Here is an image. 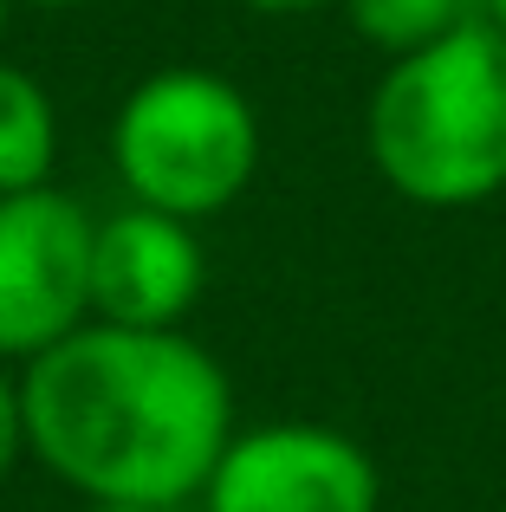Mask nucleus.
Listing matches in <instances>:
<instances>
[{
    "mask_svg": "<svg viewBox=\"0 0 506 512\" xmlns=\"http://www.w3.org/2000/svg\"><path fill=\"white\" fill-rule=\"evenodd\" d=\"M26 454L85 506H189L234 441V383L189 331L78 325L20 370Z\"/></svg>",
    "mask_w": 506,
    "mask_h": 512,
    "instance_id": "obj_1",
    "label": "nucleus"
},
{
    "mask_svg": "<svg viewBox=\"0 0 506 512\" xmlns=\"http://www.w3.org/2000/svg\"><path fill=\"white\" fill-rule=\"evenodd\" d=\"M364 150L409 208L455 214L506 195V33L474 13L390 59L364 111Z\"/></svg>",
    "mask_w": 506,
    "mask_h": 512,
    "instance_id": "obj_2",
    "label": "nucleus"
},
{
    "mask_svg": "<svg viewBox=\"0 0 506 512\" xmlns=\"http://www.w3.org/2000/svg\"><path fill=\"white\" fill-rule=\"evenodd\" d=\"M111 163L137 208L208 221L234 208L260 169V111L234 78L163 65L137 78L111 117Z\"/></svg>",
    "mask_w": 506,
    "mask_h": 512,
    "instance_id": "obj_3",
    "label": "nucleus"
},
{
    "mask_svg": "<svg viewBox=\"0 0 506 512\" xmlns=\"http://www.w3.org/2000/svg\"><path fill=\"white\" fill-rule=\"evenodd\" d=\"M91 234L85 201L52 182L0 195V363H33L91 325Z\"/></svg>",
    "mask_w": 506,
    "mask_h": 512,
    "instance_id": "obj_4",
    "label": "nucleus"
},
{
    "mask_svg": "<svg viewBox=\"0 0 506 512\" xmlns=\"http://www.w3.org/2000/svg\"><path fill=\"white\" fill-rule=\"evenodd\" d=\"M383 480L364 441L325 422H260L234 428L202 512H377Z\"/></svg>",
    "mask_w": 506,
    "mask_h": 512,
    "instance_id": "obj_5",
    "label": "nucleus"
},
{
    "mask_svg": "<svg viewBox=\"0 0 506 512\" xmlns=\"http://www.w3.org/2000/svg\"><path fill=\"white\" fill-rule=\"evenodd\" d=\"M208 286V253L195 221L156 208H117L91 234V318L130 331H182Z\"/></svg>",
    "mask_w": 506,
    "mask_h": 512,
    "instance_id": "obj_6",
    "label": "nucleus"
},
{
    "mask_svg": "<svg viewBox=\"0 0 506 512\" xmlns=\"http://www.w3.org/2000/svg\"><path fill=\"white\" fill-rule=\"evenodd\" d=\"M59 163V104L26 65L0 59V195L46 188Z\"/></svg>",
    "mask_w": 506,
    "mask_h": 512,
    "instance_id": "obj_7",
    "label": "nucleus"
},
{
    "mask_svg": "<svg viewBox=\"0 0 506 512\" xmlns=\"http://www.w3.org/2000/svg\"><path fill=\"white\" fill-rule=\"evenodd\" d=\"M474 0H344V20H351L357 39L383 52V59H403V52H422L435 39H448L455 26L474 20Z\"/></svg>",
    "mask_w": 506,
    "mask_h": 512,
    "instance_id": "obj_8",
    "label": "nucleus"
},
{
    "mask_svg": "<svg viewBox=\"0 0 506 512\" xmlns=\"http://www.w3.org/2000/svg\"><path fill=\"white\" fill-rule=\"evenodd\" d=\"M26 461V402H20V376L0 363V480Z\"/></svg>",
    "mask_w": 506,
    "mask_h": 512,
    "instance_id": "obj_9",
    "label": "nucleus"
},
{
    "mask_svg": "<svg viewBox=\"0 0 506 512\" xmlns=\"http://www.w3.org/2000/svg\"><path fill=\"white\" fill-rule=\"evenodd\" d=\"M247 13H266V20H292V13H318V7H344V0H241Z\"/></svg>",
    "mask_w": 506,
    "mask_h": 512,
    "instance_id": "obj_10",
    "label": "nucleus"
},
{
    "mask_svg": "<svg viewBox=\"0 0 506 512\" xmlns=\"http://www.w3.org/2000/svg\"><path fill=\"white\" fill-rule=\"evenodd\" d=\"M481 20L494 26V33H506V0H481Z\"/></svg>",
    "mask_w": 506,
    "mask_h": 512,
    "instance_id": "obj_11",
    "label": "nucleus"
},
{
    "mask_svg": "<svg viewBox=\"0 0 506 512\" xmlns=\"http://www.w3.org/2000/svg\"><path fill=\"white\" fill-rule=\"evenodd\" d=\"M85 512H182V506H85Z\"/></svg>",
    "mask_w": 506,
    "mask_h": 512,
    "instance_id": "obj_12",
    "label": "nucleus"
},
{
    "mask_svg": "<svg viewBox=\"0 0 506 512\" xmlns=\"http://www.w3.org/2000/svg\"><path fill=\"white\" fill-rule=\"evenodd\" d=\"M26 7H46V13H72V7H85V0H26Z\"/></svg>",
    "mask_w": 506,
    "mask_h": 512,
    "instance_id": "obj_13",
    "label": "nucleus"
},
{
    "mask_svg": "<svg viewBox=\"0 0 506 512\" xmlns=\"http://www.w3.org/2000/svg\"><path fill=\"white\" fill-rule=\"evenodd\" d=\"M7 13H13V0H0V33H7Z\"/></svg>",
    "mask_w": 506,
    "mask_h": 512,
    "instance_id": "obj_14",
    "label": "nucleus"
}]
</instances>
